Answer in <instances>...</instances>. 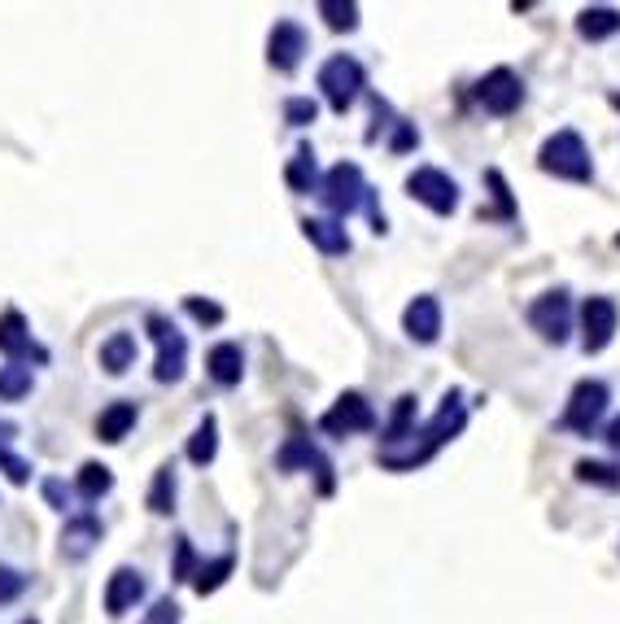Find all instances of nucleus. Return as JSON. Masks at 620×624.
Here are the masks:
<instances>
[{"mask_svg":"<svg viewBox=\"0 0 620 624\" xmlns=\"http://www.w3.org/2000/svg\"><path fill=\"white\" fill-rule=\"evenodd\" d=\"M582 485H599V489H620V463H599V459H582L577 467Z\"/></svg>","mask_w":620,"mask_h":624,"instance_id":"c756f323","label":"nucleus"},{"mask_svg":"<svg viewBox=\"0 0 620 624\" xmlns=\"http://www.w3.org/2000/svg\"><path fill=\"white\" fill-rule=\"evenodd\" d=\"M617 31H620V9H612V4H590V9L577 13V35L590 39V44H604Z\"/></svg>","mask_w":620,"mask_h":624,"instance_id":"4be33fe9","label":"nucleus"},{"mask_svg":"<svg viewBox=\"0 0 620 624\" xmlns=\"http://www.w3.org/2000/svg\"><path fill=\"white\" fill-rule=\"evenodd\" d=\"M31 389H35L31 367H18V362H4V367H0V402H22Z\"/></svg>","mask_w":620,"mask_h":624,"instance_id":"c85d7f7f","label":"nucleus"},{"mask_svg":"<svg viewBox=\"0 0 620 624\" xmlns=\"http://www.w3.org/2000/svg\"><path fill=\"white\" fill-rule=\"evenodd\" d=\"M617 327H620V307L612 298H604V293L586 298V307H582V349L586 354H604L612 345Z\"/></svg>","mask_w":620,"mask_h":624,"instance_id":"f8f14e48","label":"nucleus"},{"mask_svg":"<svg viewBox=\"0 0 620 624\" xmlns=\"http://www.w3.org/2000/svg\"><path fill=\"white\" fill-rule=\"evenodd\" d=\"M314 118H319V105H314L310 96H289V101H285V123H289V127H310Z\"/></svg>","mask_w":620,"mask_h":624,"instance_id":"f704fd0d","label":"nucleus"},{"mask_svg":"<svg viewBox=\"0 0 620 624\" xmlns=\"http://www.w3.org/2000/svg\"><path fill=\"white\" fill-rule=\"evenodd\" d=\"M612 105H617V109H620V92H617V96H612Z\"/></svg>","mask_w":620,"mask_h":624,"instance_id":"37998d69","label":"nucleus"},{"mask_svg":"<svg viewBox=\"0 0 620 624\" xmlns=\"http://www.w3.org/2000/svg\"><path fill=\"white\" fill-rule=\"evenodd\" d=\"M617 245H620V236H617Z\"/></svg>","mask_w":620,"mask_h":624,"instance_id":"c03bdc74","label":"nucleus"},{"mask_svg":"<svg viewBox=\"0 0 620 624\" xmlns=\"http://www.w3.org/2000/svg\"><path fill=\"white\" fill-rule=\"evenodd\" d=\"M149 594V586H145V573L140 568H131V564H118L114 573H110V581H105V616H127L140 599Z\"/></svg>","mask_w":620,"mask_h":624,"instance_id":"2eb2a0df","label":"nucleus"},{"mask_svg":"<svg viewBox=\"0 0 620 624\" xmlns=\"http://www.w3.org/2000/svg\"><path fill=\"white\" fill-rule=\"evenodd\" d=\"M406 197L420 201L424 210H433L437 219H446V215L459 210V184L441 166H415L406 175Z\"/></svg>","mask_w":620,"mask_h":624,"instance_id":"0eeeda50","label":"nucleus"},{"mask_svg":"<svg viewBox=\"0 0 620 624\" xmlns=\"http://www.w3.org/2000/svg\"><path fill=\"white\" fill-rule=\"evenodd\" d=\"M415 145H420V131H415L411 123H398V136L389 140V149H393V153H411Z\"/></svg>","mask_w":620,"mask_h":624,"instance_id":"58836bf2","label":"nucleus"},{"mask_svg":"<svg viewBox=\"0 0 620 624\" xmlns=\"http://www.w3.org/2000/svg\"><path fill=\"white\" fill-rule=\"evenodd\" d=\"M153 345H158V362H153V380L158 384H180L184 380V367H188V336L167 319V314H149L145 319Z\"/></svg>","mask_w":620,"mask_h":624,"instance_id":"39448f33","label":"nucleus"},{"mask_svg":"<svg viewBox=\"0 0 620 624\" xmlns=\"http://www.w3.org/2000/svg\"><path fill=\"white\" fill-rule=\"evenodd\" d=\"M538 171L555 175L564 184H595V162H590V149H586L582 131L564 127V131L547 136L542 149H538Z\"/></svg>","mask_w":620,"mask_h":624,"instance_id":"f03ea898","label":"nucleus"},{"mask_svg":"<svg viewBox=\"0 0 620 624\" xmlns=\"http://www.w3.org/2000/svg\"><path fill=\"white\" fill-rule=\"evenodd\" d=\"M193 577H197V551H193V542H188V538H175L171 581H175V586H184V581H193Z\"/></svg>","mask_w":620,"mask_h":624,"instance_id":"2f4dec72","label":"nucleus"},{"mask_svg":"<svg viewBox=\"0 0 620 624\" xmlns=\"http://www.w3.org/2000/svg\"><path fill=\"white\" fill-rule=\"evenodd\" d=\"M402 332L415 345H437L441 340V302L433 293H420L406 311H402Z\"/></svg>","mask_w":620,"mask_h":624,"instance_id":"f3484780","label":"nucleus"},{"mask_svg":"<svg viewBox=\"0 0 620 624\" xmlns=\"http://www.w3.org/2000/svg\"><path fill=\"white\" fill-rule=\"evenodd\" d=\"M136 354H140V345L131 332H110L96 349V362L105 367V375H127L136 367Z\"/></svg>","mask_w":620,"mask_h":624,"instance_id":"412c9836","label":"nucleus"},{"mask_svg":"<svg viewBox=\"0 0 620 624\" xmlns=\"http://www.w3.org/2000/svg\"><path fill=\"white\" fill-rule=\"evenodd\" d=\"M468 428V402H463V389H450L446 397H441V406H437V415L428 419V428L420 432L424 437V446L415 450V454H402V459H389V454H380L376 463L380 467H389V472H415V467H424L441 446H450L459 432Z\"/></svg>","mask_w":620,"mask_h":624,"instance_id":"f257e3e1","label":"nucleus"},{"mask_svg":"<svg viewBox=\"0 0 620 624\" xmlns=\"http://www.w3.org/2000/svg\"><path fill=\"white\" fill-rule=\"evenodd\" d=\"M319 92H323V101H328V109L332 114H345L358 96H363V88H367V70H363V61L358 57H349V53H332L323 66H319Z\"/></svg>","mask_w":620,"mask_h":624,"instance_id":"7ed1b4c3","label":"nucleus"},{"mask_svg":"<svg viewBox=\"0 0 620 624\" xmlns=\"http://www.w3.org/2000/svg\"><path fill=\"white\" fill-rule=\"evenodd\" d=\"M0 354H4L9 362H18V367H26V362L44 367V362H48V349L31 336V323L22 319V311L0 314Z\"/></svg>","mask_w":620,"mask_h":624,"instance_id":"ddd939ff","label":"nucleus"},{"mask_svg":"<svg viewBox=\"0 0 620 624\" xmlns=\"http://www.w3.org/2000/svg\"><path fill=\"white\" fill-rule=\"evenodd\" d=\"M319 18L332 31H358V4L354 0H319Z\"/></svg>","mask_w":620,"mask_h":624,"instance_id":"7c9ffc66","label":"nucleus"},{"mask_svg":"<svg viewBox=\"0 0 620 624\" xmlns=\"http://www.w3.org/2000/svg\"><path fill=\"white\" fill-rule=\"evenodd\" d=\"M175 494H180V481H175V463H162V467L153 472V485H149V498H145V507H149L153 516H171V511H175Z\"/></svg>","mask_w":620,"mask_h":624,"instance_id":"393cba45","label":"nucleus"},{"mask_svg":"<svg viewBox=\"0 0 620 624\" xmlns=\"http://www.w3.org/2000/svg\"><path fill=\"white\" fill-rule=\"evenodd\" d=\"M380 419H376V411H371V402L363 397V393H341L328 411H323V419H319V428L328 432V437H354V432H371Z\"/></svg>","mask_w":620,"mask_h":624,"instance_id":"1a4fd4ad","label":"nucleus"},{"mask_svg":"<svg viewBox=\"0 0 620 624\" xmlns=\"http://www.w3.org/2000/svg\"><path fill=\"white\" fill-rule=\"evenodd\" d=\"M415 419H420V397H415V393H402V397L393 402L389 424H384V441H389V446H398V441L415 437Z\"/></svg>","mask_w":620,"mask_h":624,"instance_id":"b1692460","label":"nucleus"},{"mask_svg":"<svg viewBox=\"0 0 620 624\" xmlns=\"http://www.w3.org/2000/svg\"><path fill=\"white\" fill-rule=\"evenodd\" d=\"M101 538H105V524H101L92 511L70 516V520H66V529H61V559L83 564V559L96 551V542H101Z\"/></svg>","mask_w":620,"mask_h":624,"instance_id":"dca6fc26","label":"nucleus"},{"mask_svg":"<svg viewBox=\"0 0 620 624\" xmlns=\"http://www.w3.org/2000/svg\"><path fill=\"white\" fill-rule=\"evenodd\" d=\"M477 101H481L485 114L512 118V114L525 105V79H520L512 66H494V70L477 83Z\"/></svg>","mask_w":620,"mask_h":624,"instance_id":"6e6552de","label":"nucleus"},{"mask_svg":"<svg viewBox=\"0 0 620 624\" xmlns=\"http://www.w3.org/2000/svg\"><path fill=\"white\" fill-rule=\"evenodd\" d=\"M285 184H289L298 197L319 193V166H314V149H310V145H302V149L294 153V162L285 166Z\"/></svg>","mask_w":620,"mask_h":624,"instance_id":"a878e982","label":"nucleus"},{"mask_svg":"<svg viewBox=\"0 0 620 624\" xmlns=\"http://www.w3.org/2000/svg\"><path fill=\"white\" fill-rule=\"evenodd\" d=\"M188 463L193 467H210L215 459H219V419L215 415H206L197 428H193V437H188Z\"/></svg>","mask_w":620,"mask_h":624,"instance_id":"5701e85b","label":"nucleus"},{"mask_svg":"<svg viewBox=\"0 0 620 624\" xmlns=\"http://www.w3.org/2000/svg\"><path fill=\"white\" fill-rule=\"evenodd\" d=\"M529 323H533V332H538L542 340L564 345L569 332H573V298H569V289H547V293L529 307Z\"/></svg>","mask_w":620,"mask_h":624,"instance_id":"9d476101","label":"nucleus"},{"mask_svg":"<svg viewBox=\"0 0 620 624\" xmlns=\"http://www.w3.org/2000/svg\"><path fill=\"white\" fill-rule=\"evenodd\" d=\"M0 472H4L9 485H26L31 481V463L22 454H13L9 446H0Z\"/></svg>","mask_w":620,"mask_h":624,"instance_id":"c9c22d12","label":"nucleus"},{"mask_svg":"<svg viewBox=\"0 0 620 624\" xmlns=\"http://www.w3.org/2000/svg\"><path fill=\"white\" fill-rule=\"evenodd\" d=\"M302 236L323 254V258H341L349 254V232L341 219H302Z\"/></svg>","mask_w":620,"mask_h":624,"instance_id":"aec40b11","label":"nucleus"},{"mask_svg":"<svg viewBox=\"0 0 620 624\" xmlns=\"http://www.w3.org/2000/svg\"><path fill=\"white\" fill-rule=\"evenodd\" d=\"M26 586H31V577H26V573H18V568L0 564V608L18 603V599L26 594Z\"/></svg>","mask_w":620,"mask_h":624,"instance_id":"473e14b6","label":"nucleus"},{"mask_svg":"<svg viewBox=\"0 0 620 624\" xmlns=\"http://www.w3.org/2000/svg\"><path fill=\"white\" fill-rule=\"evenodd\" d=\"M184 311L193 314L202 327H219V323H223V307H219V302H210V298H197V293H193V298H184Z\"/></svg>","mask_w":620,"mask_h":624,"instance_id":"72a5a7b5","label":"nucleus"},{"mask_svg":"<svg viewBox=\"0 0 620 624\" xmlns=\"http://www.w3.org/2000/svg\"><path fill=\"white\" fill-rule=\"evenodd\" d=\"M232 568H237V555L228 551V555H219V559H202L197 564V577H193V590L206 599V594H215V590H223L228 586V577H232Z\"/></svg>","mask_w":620,"mask_h":624,"instance_id":"cd10ccee","label":"nucleus"},{"mask_svg":"<svg viewBox=\"0 0 620 624\" xmlns=\"http://www.w3.org/2000/svg\"><path fill=\"white\" fill-rule=\"evenodd\" d=\"M276 467H280V472H298V467H307V472L319 476V494H332V489H336V481H332V463L310 446L302 432H294V437L280 446Z\"/></svg>","mask_w":620,"mask_h":624,"instance_id":"4468645a","label":"nucleus"},{"mask_svg":"<svg viewBox=\"0 0 620 624\" xmlns=\"http://www.w3.org/2000/svg\"><path fill=\"white\" fill-rule=\"evenodd\" d=\"M608 402H612V389H608L604 380H577V384H573V397H569V406H564L560 428H569V432H577V437H595L599 424H604V415H608Z\"/></svg>","mask_w":620,"mask_h":624,"instance_id":"423d86ee","label":"nucleus"},{"mask_svg":"<svg viewBox=\"0 0 620 624\" xmlns=\"http://www.w3.org/2000/svg\"><path fill=\"white\" fill-rule=\"evenodd\" d=\"M22 624H39V621H35V616H26V621H22Z\"/></svg>","mask_w":620,"mask_h":624,"instance_id":"79ce46f5","label":"nucleus"},{"mask_svg":"<svg viewBox=\"0 0 620 624\" xmlns=\"http://www.w3.org/2000/svg\"><path fill=\"white\" fill-rule=\"evenodd\" d=\"M140 624H180V603L167 594V599H158L149 612H145V621Z\"/></svg>","mask_w":620,"mask_h":624,"instance_id":"4c0bfd02","label":"nucleus"},{"mask_svg":"<svg viewBox=\"0 0 620 624\" xmlns=\"http://www.w3.org/2000/svg\"><path fill=\"white\" fill-rule=\"evenodd\" d=\"M604 441H608V446H612V450L620 454V415L612 419V424H608V428H604Z\"/></svg>","mask_w":620,"mask_h":624,"instance_id":"ea45409f","label":"nucleus"},{"mask_svg":"<svg viewBox=\"0 0 620 624\" xmlns=\"http://www.w3.org/2000/svg\"><path fill=\"white\" fill-rule=\"evenodd\" d=\"M371 197H376V193L363 184L358 162H336V166L319 180V201L328 206V215H332V219H349V215L367 210V201H371Z\"/></svg>","mask_w":620,"mask_h":624,"instance_id":"20e7f679","label":"nucleus"},{"mask_svg":"<svg viewBox=\"0 0 620 624\" xmlns=\"http://www.w3.org/2000/svg\"><path fill=\"white\" fill-rule=\"evenodd\" d=\"M74 489H79V498H83V502H101V498L114 489V472H110L105 463L88 459V463L79 467V481H74Z\"/></svg>","mask_w":620,"mask_h":624,"instance_id":"bb28decb","label":"nucleus"},{"mask_svg":"<svg viewBox=\"0 0 620 624\" xmlns=\"http://www.w3.org/2000/svg\"><path fill=\"white\" fill-rule=\"evenodd\" d=\"M39 494H44V502H48L53 511H70V489H66V481H61V476H44Z\"/></svg>","mask_w":620,"mask_h":624,"instance_id":"e433bc0d","label":"nucleus"},{"mask_svg":"<svg viewBox=\"0 0 620 624\" xmlns=\"http://www.w3.org/2000/svg\"><path fill=\"white\" fill-rule=\"evenodd\" d=\"M136 419H140V406H136V402H127V397L110 402V406L96 415V441L118 446V441H123V437L136 428Z\"/></svg>","mask_w":620,"mask_h":624,"instance_id":"6ab92c4d","label":"nucleus"},{"mask_svg":"<svg viewBox=\"0 0 620 624\" xmlns=\"http://www.w3.org/2000/svg\"><path fill=\"white\" fill-rule=\"evenodd\" d=\"M18 437V424H9V419H0V446H9Z\"/></svg>","mask_w":620,"mask_h":624,"instance_id":"a19ab883","label":"nucleus"},{"mask_svg":"<svg viewBox=\"0 0 620 624\" xmlns=\"http://www.w3.org/2000/svg\"><path fill=\"white\" fill-rule=\"evenodd\" d=\"M310 53V35L298 18H280L267 35V66L280 74H294L302 66V57Z\"/></svg>","mask_w":620,"mask_h":624,"instance_id":"9b49d317","label":"nucleus"},{"mask_svg":"<svg viewBox=\"0 0 620 624\" xmlns=\"http://www.w3.org/2000/svg\"><path fill=\"white\" fill-rule=\"evenodd\" d=\"M206 375H210L219 389H237L241 375H245V349H241L237 340L210 345V354H206Z\"/></svg>","mask_w":620,"mask_h":624,"instance_id":"a211bd4d","label":"nucleus"}]
</instances>
